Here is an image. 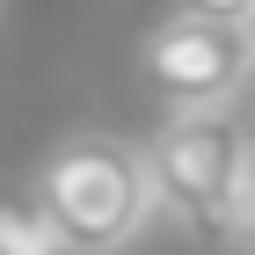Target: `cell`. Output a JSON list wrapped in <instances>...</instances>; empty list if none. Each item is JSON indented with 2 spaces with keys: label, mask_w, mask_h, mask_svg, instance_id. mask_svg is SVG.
Here are the masks:
<instances>
[{
  "label": "cell",
  "mask_w": 255,
  "mask_h": 255,
  "mask_svg": "<svg viewBox=\"0 0 255 255\" xmlns=\"http://www.w3.org/2000/svg\"><path fill=\"white\" fill-rule=\"evenodd\" d=\"M138 160H146L153 204H168L204 248H219V255L248 248L255 175H248V131H241L234 110H175Z\"/></svg>",
  "instance_id": "obj_1"
},
{
  "label": "cell",
  "mask_w": 255,
  "mask_h": 255,
  "mask_svg": "<svg viewBox=\"0 0 255 255\" xmlns=\"http://www.w3.org/2000/svg\"><path fill=\"white\" fill-rule=\"evenodd\" d=\"M146 80L175 110H226L248 80V22H212V15H168L138 51Z\"/></svg>",
  "instance_id": "obj_3"
},
{
  "label": "cell",
  "mask_w": 255,
  "mask_h": 255,
  "mask_svg": "<svg viewBox=\"0 0 255 255\" xmlns=\"http://www.w3.org/2000/svg\"><path fill=\"white\" fill-rule=\"evenodd\" d=\"M0 255H66L59 234L44 226V212L15 190H0Z\"/></svg>",
  "instance_id": "obj_4"
},
{
  "label": "cell",
  "mask_w": 255,
  "mask_h": 255,
  "mask_svg": "<svg viewBox=\"0 0 255 255\" xmlns=\"http://www.w3.org/2000/svg\"><path fill=\"white\" fill-rule=\"evenodd\" d=\"M190 15H212V22H248V7L255 0H182Z\"/></svg>",
  "instance_id": "obj_5"
},
{
  "label": "cell",
  "mask_w": 255,
  "mask_h": 255,
  "mask_svg": "<svg viewBox=\"0 0 255 255\" xmlns=\"http://www.w3.org/2000/svg\"><path fill=\"white\" fill-rule=\"evenodd\" d=\"M29 204L44 212V226L59 234L66 255H117L124 241L153 219V190H146V160L124 138H66L44 160Z\"/></svg>",
  "instance_id": "obj_2"
}]
</instances>
